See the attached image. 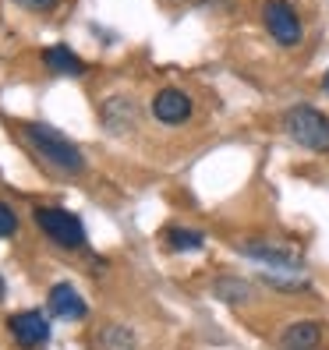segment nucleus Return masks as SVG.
I'll use <instances>...</instances> for the list:
<instances>
[{"label": "nucleus", "mask_w": 329, "mask_h": 350, "mask_svg": "<svg viewBox=\"0 0 329 350\" xmlns=\"http://www.w3.org/2000/svg\"><path fill=\"white\" fill-rule=\"evenodd\" d=\"M36 226L60 248H85V226L68 209H36Z\"/></svg>", "instance_id": "3"}, {"label": "nucleus", "mask_w": 329, "mask_h": 350, "mask_svg": "<svg viewBox=\"0 0 329 350\" xmlns=\"http://www.w3.org/2000/svg\"><path fill=\"white\" fill-rule=\"evenodd\" d=\"M11 329V336L18 347H25V350H36V347H43L50 340V322L39 315V312H22V315H11L8 322Z\"/></svg>", "instance_id": "6"}, {"label": "nucleus", "mask_w": 329, "mask_h": 350, "mask_svg": "<svg viewBox=\"0 0 329 350\" xmlns=\"http://www.w3.org/2000/svg\"><path fill=\"white\" fill-rule=\"evenodd\" d=\"M22 135H25V142L36 149V156L43 159L50 170L64 174V177H81L85 174V156H81V149L75 146V142H68L57 128L29 120V124H22Z\"/></svg>", "instance_id": "1"}, {"label": "nucleus", "mask_w": 329, "mask_h": 350, "mask_svg": "<svg viewBox=\"0 0 329 350\" xmlns=\"http://www.w3.org/2000/svg\"><path fill=\"white\" fill-rule=\"evenodd\" d=\"M14 234H18V216L11 205L0 202V237H14Z\"/></svg>", "instance_id": "16"}, {"label": "nucleus", "mask_w": 329, "mask_h": 350, "mask_svg": "<svg viewBox=\"0 0 329 350\" xmlns=\"http://www.w3.org/2000/svg\"><path fill=\"white\" fill-rule=\"evenodd\" d=\"M262 25L273 36V43H280V46H298L301 36H304L298 11L287 4V0H265L262 4Z\"/></svg>", "instance_id": "4"}, {"label": "nucleus", "mask_w": 329, "mask_h": 350, "mask_svg": "<svg viewBox=\"0 0 329 350\" xmlns=\"http://www.w3.org/2000/svg\"><path fill=\"white\" fill-rule=\"evenodd\" d=\"M163 241H167L170 252H198L202 244H205V237L198 230H188V226H167Z\"/></svg>", "instance_id": "13"}, {"label": "nucleus", "mask_w": 329, "mask_h": 350, "mask_svg": "<svg viewBox=\"0 0 329 350\" xmlns=\"http://www.w3.org/2000/svg\"><path fill=\"white\" fill-rule=\"evenodd\" d=\"M149 110H153V117L159 120V124L177 128V124H184V120H192L195 103H192L188 92H181V89H159L153 96V107Z\"/></svg>", "instance_id": "5"}, {"label": "nucleus", "mask_w": 329, "mask_h": 350, "mask_svg": "<svg viewBox=\"0 0 329 350\" xmlns=\"http://www.w3.org/2000/svg\"><path fill=\"white\" fill-rule=\"evenodd\" d=\"M265 286H273V291H283V294H301L308 291V280H287V276H262Z\"/></svg>", "instance_id": "15"}, {"label": "nucleus", "mask_w": 329, "mask_h": 350, "mask_svg": "<svg viewBox=\"0 0 329 350\" xmlns=\"http://www.w3.org/2000/svg\"><path fill=\"white\" fill-rule=\"evenodd\" d=\"M0 301H4V276H0Z\"/></svg>", "instance_id": "19"}, {"label": "nucleus", "mask_w": 329, "mask_h": 350, "mask_svg": "<svg viewBox=\"0 0 329 350\" xmlns=\"http://www.w3.org/2000/svg\"><path fill=\"white\" fill-rule=\"evenodd\" d=\"M322 89H326V96H329V71L322 75Z\"/></svg>", "instance_id": "18"}, {"label": "nucleus", "mask_w": 329, "mask_h": 350, "mask_svg": "<svg viewBox=\"0 0 329 350\" xmlns=\"http://www.w3.org/2000/svg\"><path fill=\"white\" fill-rule=\"evenodd\" d=\"M47 308H50V315L64 319V322H81V319L89 315V304L81 301V294L75 291L71 283H57V286H50Z\"/></svg>", "instance_id": "7"}, {"label": "nucleus", "mask_w": 329, "mask_h": 350, "mask_svg": "<svg viewBox=\"0 0 329 350\" xmlns=\"http://www.w3.org/2000/svg\"><path fill=\"white\" fill-rule=\"evenodd\" d=\"M99 117H103V124H107L110 131L120 135V131H128V128L135 124V103H131L128 96H114V99L103 103Z\"/></svg>", "instance_id": "9"}, {"label": "nucleus", "mask_w": 329, "mask_h": 350, "mask_svg": "<svg viewBox=\"0 0 329 350\" xmlns=\"http://www.w3.org/2000/svg\"><path fill=\"white\" fill-rule=\"evenodd\" d=\"M11 4H18V8H25V11H32V14H50L60 0H11Z\"/></svg>", "instance_id": "17"}, {"label": "nucleus", "mask_w": 329, "mask_h": 350, "mask_svg": "<svg viewBox=\"0 0 329 350\" xmlns=\"http://www.w3.org/2000/svg\"><path fill=\"white\" fill-rule=\"evenodd\" d=\"M99 350H135V333L128 325H103L99 329Z\"/></svg>", "instance_id": "12"}, {"label": "nucleus", "mask_w": 329, "mask_h": 350, "mask_svg": "<svg viewBox=\"0 0 329 350\" xmlns=\"http://www.w3.org/2000/svg\"><path fill=\"white\" fill-rule=\"evenodd\" d=\"M283 131L291 142H298L301 149L308 152H319V156H329V117L315 107H291L283 113Z\"/></svg>", "instance_id": "2"}, {"label": "nucleus", "mask_w": 329, "mask_h": 350, "mask_svg": "<svg viewBox=\"0 0 329 350\" xmlns=\"http://www.w3.org/2000/svg\"><path fill=\"white\" fill-rule=\"evenodd\" d=\"M280 350H319L322 347V325L319 322H294L287 325L280 340H276Z\"/></svg>", "instance_id": "8"}, {"label": "nucleus", "mask_w": 329, "mask_h": 350, "mask_svg": "<svg viewBox=\"0 0 329 350\" xmlns=\"http://www.w3.org/2000/svg\"><path fill=\"white\" fill-rule=\"evenodd\" d=\"M213 294H216L220 301H227V304H244V301H248V294H252V286L244 283V280L227 276V280H220V283L213 286Z\"/></svg>", "instance_id": "14"}, {"label": "nucleus", "mask_w": 329, "mask_h": 350, "mask_svg": "<svg viewBox=\"0 0 329 350\" xmlns=\"http://www.w3.org/2000/svg\"><path fill=\"white\" fill-rule=\"evenodd\" d=\"M43 64L53 75H85V60L68 46H47L43 50Z\"/></svg>", "instance_id": "11"}, {"label": "nucleus", "mask_w": 329, "mask_h": 350, "mask_svg": "<svg viewBox=\"0 0 329 350\" xmlns=\"http://www.w3.org/2000/svg\"><path fill=\"white\" fill-rule=\"evenodd\" d=\"M248 258H262V262H273V265H280V269H298L301 265V255L294 252V248H269V244H259V241H248L241 248Z\"/></svg>", "instance_id": "10"}]
</instances>
